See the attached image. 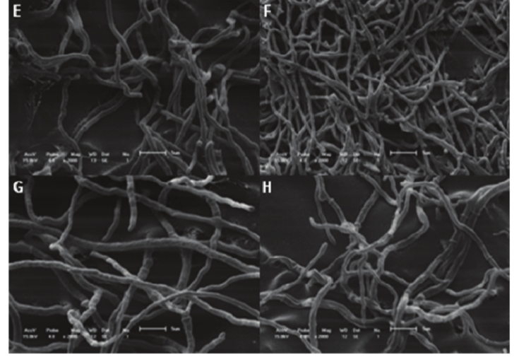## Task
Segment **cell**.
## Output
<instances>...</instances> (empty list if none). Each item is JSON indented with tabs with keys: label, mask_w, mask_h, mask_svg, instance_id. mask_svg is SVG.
Returning a JSON list of instances; mask_svg holds the SVG:
<instances>
[{
	"label": "cell",
	"mask_w": 519,
	"mask_h": 362,
	"mask_svg": "<svg viewBox=\"0 0 519 362\" xmlns=\"http://www.w3.org/2000/svg\"><path fill=\"white\" fill-rule=\"evenodd\" d=\"M231 0H167L168 18L185 40L193 42L206 30L227 28Z\"/></svg>",
	"instance_id": "cell-1"
}]
</instances>
